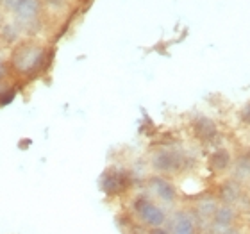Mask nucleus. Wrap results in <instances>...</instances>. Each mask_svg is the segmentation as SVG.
Listing matches in <instances>:
<instances>
[{
    "mask_svg": "<svg viewBox=\"0 0 250 234\" xmlns=\"http://www.w3.org/2000/svg\"><path fill=\"white\" fill-rule=\"evenodd\" d=\"M146 186H148V191H150L154 197L159 198V200L165 204H173L179 197L177 188L173 186V182L168 181L167 177H163V175L148 177Z\"/></svg>",
    "mask_w": 250,
    "mask_h": 234,
    "instance_id": "nucleus-5",
    "label": "nucleus"
},
{
    "mask_svg": "<svg viewBox=\"0 0 250 234\" xmlns=\"http://www.w3.org/2000/svg\"><path fill=\"white\" fill-rule=\"evenodd\" d=\"M241 197H243V190L236 179L225 181L218 190V200L225 206H236L241 200Z\"/></svg>",
    "mask_w": 250,
    "mask_h": 234,
    "instance_id": "nucleus-9",
    "label": "nucleus"
},
{
    "mask_svg": "<svg viewBox=\"0 0 250 234\" xmlns=\"http://www.w3.org/2000/svg\"><path fill=\"white\" fill-rule=\"evenodd\" d=\"M20 29L21 27L16 21H4L0 25V40H4L5 43H16L20 38Z\"/></svg>",
    "mask_w": 250,
    "mask_h": 234,
    "instance_id": "nucleus-12",
    "label": "nucleus"
},
{
    "mask_svg": "<svg viewBox=\"0 0 250 234\" xmlns=\"http://www.w3.org/2000/svg\"><path fill=\"white\" fill-rule=\"evenodd\" d=\"M236 208L234 206H225V204H220L216 211L213 214V220H211V233L213 234H225L230 227H234L236 222Z\"/></svg>",
    "mask_w": 250,
    "mask_h": 234,
    "instance_id": "nucleus-6",
    "label": "nucleus"
},
{
    "mask_svg": "<svg viewBox=\"0 0 250 234\" xmlns=\"http://www.w3.org/2000/svg\"><path fill=\"white\" fill-rule=\"evenodd\" d=\"M148 234H170V229H167L165 225L163 227H154V229H148Z\"/></svg>",
    "mask_w": 250,
    "mask_h": 234,
    "instance_id": "nucleus-17",
    "label": "nucleus"
},
{
    "mask_svg": "<svg viewBox=\"0 0 250 234\" xmlns=\"http://www.w3.org/2000/svg\"><path fill=\"white\" fill-rule=\"evenodd\" d=\"M2 75H4V63L0 61V79H2Z\"/></svg>",
    "mask_w": 250,
    "mask_h": 234,
    "instance_id": "nucleus-20",
    "label": "nucleus"
},
{
    "mask_svg": "<svg viewBox=\"0 0 250 234\" xmlns=\"http://www.w3.org/2000/svg\"><path fill=\"white\" fill-rule=\"evenodd\" d=\"M47 2H52V4H58V2H61V0H47Z\"/></svg>",
    "mask_w": 250,
    "mask_h": 234,
    "instance_id": "nucleus-21",
    "label": "nucleus"
},
{
    "mask_svg": "<svg viewBox=\"0 0 250 234\" xmlns=\"http://www.w3.org/2000/svg\"><path fill=\"white\" fill-rule=\"evenodd\" d=\"M16 93H18V89L15 86H11V88H5V89H0V107L2 106H9L13 100H15Z\"/></svg>",
    "mask_w": 250,
    "mask_h": 234,
    "instance_id": "nucleus-14",
    "label": "nucleus"
},
{
    "mask_svg": "<svg viewBox=\"0 0 250 234\" xmlns=\"http://www.w3.org/2000/svg\"><path fill=\"white\" fill-rule=\"evenodd\" d=\"M31 143H32L31 140H21L18 147H20V149H25V147H31Z\"/></svg>",
    "mask_w": 250,
    "mask_h": 234,
    "instance_id": "nucleus-18",
    "label": "nucleus"
},
{
    "mask_svg": "<svg viewBox=\"0 0 250 234\" xmlns=\"http://www.w3.org/2000/svg\"><path fill=\"white\" fill-rule=\"evenodd\" d=\"M132 175L124 168H107L99 179V186L107 197H120L132 186Z\"/></svg>",
    "mask_w": 250,
    "mask_h": 234,
    "instance_id": "nucleus-4",
    "label": "nucleus"
},
{
    "mask_svg": "<svg viewBox=\"0 0 250 234\" xmlns=\"http://www.w3.org/2000/svg\"><path fill=\"white\" fill-rule=\"evenodd\" d=\"M2 23H4V21H2V13H0V25H2Z\"/></svg>",
    "mask_w": 250,
    "mask_h": 234,
    "instance_id": "nucleus-22",
    "label": "nucleus"
},
{
    "mask_svg": "<svg viewBox=\"0 0 250 234\" xmlns=\"http://www.w3.org/2000/svg\"><path fill=\"white\" fill-rule=\"evenodd\" d=\"M240 120H241V124L250 125V104H247L245 107L241 109V113H240Z\"/></svg>",
    "mask_w": 250,
    "mask_h": 234,
    "instance_id": "nucleus-16",
    "label": "nucleus"
},
{
    "mask_svg": "<svg viewBox=\"0 0 250 234\" xmlns=\"http://www.w3.org/2000/svg\"><path fill=\"white\" fill-rule=\"evenodd\" d=\"M225 234H241V233H240V231H238V229H236V227H230V229L227 231V233H225Z\"/></svg>",
    "mask_w": 250,
    "mask_h": 234,
    "instance_id": "nucleus-19",
    "label": "nucleus"
},
{
    "mask_svg": "<svg viewBox=\"0 0 250 234\" xmlns=\"http://www.w3.org/2000/svg\"><path fill=\"white\" fill-rule=\"evenodd\" d=\"M50 59H52V54H48L40 45L21 43L13 50L11 68L21 77H31V75H36V73L42 72L43 68L50 63Z\"/></svg>",
    "mask_w": 250,
    "mask_h": 234,
    "instance_id": "nucleus-1",
    "label": "nucleus"
},
{
    "mask_svg": "<svg viewBox=\"0 0 250 234\" xmlns=\"http://www.w3.org/2000/svg\"><path fill=\"white\" fill-rule=\"evenodd\" d=\"M234 177H236V181H240V179H250V152L241 154L234 161Z\"/></svg>",
    "mask_w": 250,
    "mask_h": 234,
    "instance_id": "nucleus-13",
    "label": "nucleus"
},
{
    "mask_svg": "<svg viewBox=\"0 0 250 234\" xmlns=\"http://www.w3.org/2000/svg\"><path fill=\"white\" fill-rule=\"evenodd\" d=\"M230 165H232V156L227 149H218L209 157V167L213 168L214 172H225L230 168Z\"/></svg>",
    "mask_w": 250,
    "mask_h": 234,
    "instance_id": "nucleus-11",
    "label": "nucleus"
},
{
    "mask_svg": "<svg viewBox=\"0 0 250 234\" xmlns=\"http://www.w3.org/2000/svg\"><path fill=\"white\" fill-rule=\"evenodd\" d=\"M21 2H23V0H0V5H2L5 11H13V13H15Z\"/></svg>",
    "mask_w": 250,
    "mask_h": 234,
    "instance_id": "nucleus-15",
    "label": "nucleus"
},
{
    "mask_svg": "<svg viewBox=\"0 0 250 234\" xmlns=\"http://www.w3.org/2000/svg\"><path fill=\"white\" fill-rule=\"evenodd\" d=\"M130 208H132V213L138 218V222L141 225L148 227V229L163 227L168 222V214L165 211V208L157 206L148 195H143V193L136 195Z\"/></svg>",
    "mask_w": 250,
    "mask_h": 234,
    "instance_id": "nucleus-2",
    "label": "nucleus"
},
{
    "mask_svg": "<svg viewBox=\"0 0 250 234\" xmlns=\"http://www.w3.org/2000/svg\"><path fill=\"white\" fill-rule=\"evenodd\" d=\"M150 165L157 173L170 175V173H177L186 168L188 157L181 149L165 147V149H159V150H156L152 154Z\"/></svg>",
    "mask_w": 250,
    "mask_h": 234,
    "instance_id": "nucleus-3",
    "label": "nucleus"
},
{
    "mask_svg": "<svg viewBox=\"0 0 250 234\" xmlns=\"http://www.w3.org/2000/svg\"><path fill=\"white\" fill-rule=\"evenodd\" d=\"M197 220L191 211H177L170 220V234H197Z\"/></svg>",
    "mask_w": 250,
    "mask_h": 234,
    "instance_id": "nucleus-7",
    "label": "nucleus"
},
{
    "mask_svg": "<svg viewBox=\"0 0 250 234\" xmlns=\"http://www.w3.org/2000/svg\"><path fill=\"white\" fill-rule=\"evenodd\" d=\"M40 13H42V2H40V0H23V2L18 5V9L15 11L16 23L20 27L32 25V23L38 21Z\"/></svg>",
    "mask_w": 250,
    "mask_h": 234,
    "instance_id": "nucleus-8",
    "label": "nucleus"
},
{
    "mask_svg": "<svg viewBox=\"0 0 250 234\" xmlns=\"http://www.w3.org/2000/svg\"><path fill=\"white\" fill-rule=\"evenodd\" d=\"M193 132H195V136H197L198 140L202 141H213L218 136L216 124L211 118H208V116H198L193 122Z\"/></svg>",
    "mask_w": 250,
    "mask_h": 234,
    "instance_id": "nucleus-10",
    "label": "nucleus"
}]
</instances>
